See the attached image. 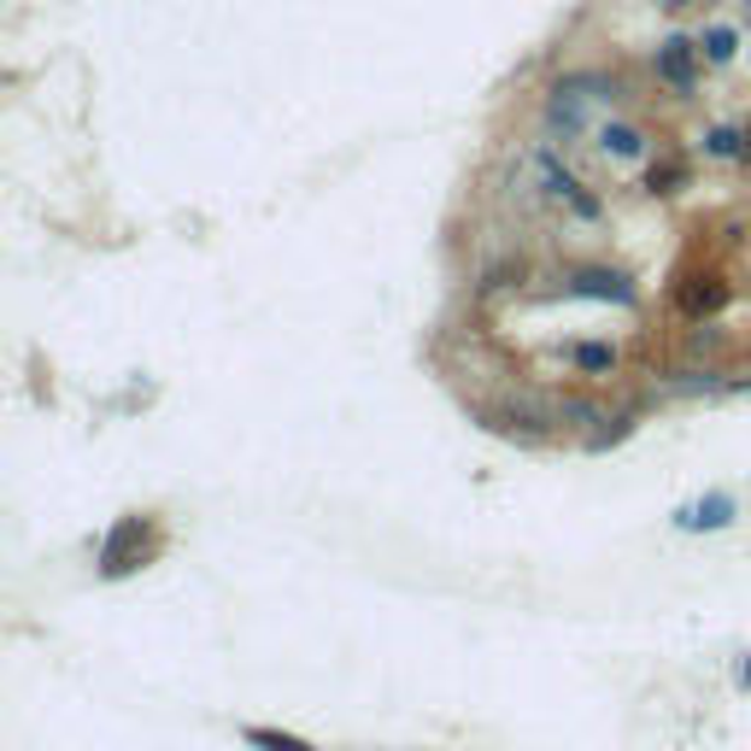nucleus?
<instances>
[{
	"label": "nucleus",
	"mask_w": 751,
	"mask_h": 751,
	"mask_svg": "<svg viewBox=\"0 0 751 751\" xmlns=\"http://www.w3.org/2000/svg\"><path fill=\"white\" fill-rule=\"evenodd\" d=\"M153 558V517H142V511H130V517H117L107 528V540H100V575L107 582H124L130 570H142V563Z\"/></svg>",
	"instance_id": "nucleus-1"
},
{
	"label": "nucleus",
	"mask_w": 751,
	"mask_h": 751,
	"mask_svg": "<svg viewBox=\"0 0 751 751\" xmlns=\"http://www.w3.org/2000/svg\"><path fill=\"white\" fill-rule=\"evenodd\" d=\"M570 294H582V300H610V305H635V282H628V270L582 265V270H570Z\"/></svg>",
	"instance_id": "nucleus-2"
},
{
	"label": "nucleus",
	"mask_w": 751,
	"mask_h": 751,
	"mask_svg": "<svg viewBox=\"0 0 751 751\" xmlns=\"http://www.w3.org/2000/svg\"><path fill=\"white\" fill-rule=\"evenodd\" d=\"M552 423H563L558 405H546V400H535V394H511V400H505V423H500V429L528 435V440H546V435H552Z\"/></svg>",
	"instance_id": "nucleus-3"
},
{
	"label": "nucleus",
	"mask_w": 751,
	"mask_h": 751,
	"mask_svg": "<svg viewBox=\"0 0 751 751\" xmlns=\"http://www.w3.org/2000/svg\"><path fill=\"white\" fill-rule=\"evenodd\" d=\"M733 517H740V505H733L728 493H705V500H693V505H681V511H675V528L698 535V528H728Z\"/></svg>",
	"instance_id": "nucleus-4"
},
{
	"label": "nucleus",
	"mask_w": 751,
	"mask_h": 751,
	"mask_svg": "<svg viewBox=\"0 0 751 751\" xmlns=\"http://www.w3.org/2000/svg\"><path fill=\"white\" fill-rule=\"evenodd\" d=\"M535 182H540L546 200H563V206H575V200H582V182L570 177V165H558L552 147H535Z\"/></svg>",
	"instance_id": "nucleus-5"
},
{
	"label": "nucleus",
	"mask_w": 751,
	"mask_h": 751,
	"mask_svg": "<svg viewBox=\"0 0 751 751\" xmlns=\"http://www.w3.org/2000/svg\"><path fill=\"white\" fill-rule=\"evenodd\" d=\"M658 77L670 82V89H693V42L687 36H670L658 47Z\"/></svg>",
	"instance_id": "nucleus-6"
},
{
	"label": "nucleus",
	"mask_w": 751,
	"mask_h": 751,
	"mask_svg": "<svg viewBox=\"0 0 751 751\" xmlns=\"http://www.w3.org/2000/svg\"><path fill=\"white\" fill-rule=\"evenodd\" d=\"M599 153L605 159H646V135L628 117H610V124H599Z\"/></svg>",
	"instance_id": "nucleus-7"
},
{
	"label": "nucleus",
	"mask_w": 751,
	"mask_h": 751,
	"mask_svg": "<svg viewBox=\"0 0 751 751\" xmlns=\"http://www.w3.org/2000/svg\"><path fill=\"white\" fill-rule=\"evenodd\" d=\"M242 740L253 746V751H317L312 740H300V733H282V728H242Z\"/></svg>",
	"instance_id": "nucleus-8"
},
{
	"label": "nucleus",
	"mask_w": 751,
	"mask_h": 751,
	"mask_svg": "<svg viewBox=\"0 0 751 751\" xmlns=\"http://www.w3.org/2000/svg\"><path fill=\"white\" fill-rule=\"evenodd\" d=\"M570 358H575V370H582V375H610V370H617V347H610V340H582Z\"/></svg>",
	"instance_id": "nucleus-9"
},
{
	"label": "nucleus",
	"mask_w": 751,
	"mask_h": 751,
	"mask_svg": "<svg viewBox=\"0 0 751 751\" xmlns=\"http://www.w3.org/2000/svg\"><path fill=\"white\" fill-rule=\"evenodd\" d=\"M722 300H728V288L716 282V277H705V282H693L687 294H681V305H687L693 317H705V312H716V305H722Z\"/></svg>",
	"instance_id": "nucleus-10"
},
{
	"label": "nucleus",
	"mask_w": 751,
	"mask_h": 751,
	"mask_svg": "<svg viewBox=\"0 0 751 751\" xmlns=\"http://www.w3.org/2000/svg\"><path fill=\"white\" fill-rule=\"evenodd\" d=\"M705 153H710V159H740V153H746V135L728 130V124H716V130L705 135Z\"/></svg>",
	"instance_id": "nucleus-11"
},
{
	"label": "nucleus",
	"mask_w": 751,
	"mask_h": 751,
	"mask_svg": "<svg viewBox=\"0 0 751 751\" xmlns=\"http://www.w3.org/2000/svg\"><path fill=\"white\" fill-rule=\"evenodd\" d=\"M681 182H687V165H681V159H663V165H652V177H646L652 194H675Z\"/></svg>",
	"instance_id": "nucleus-12"
},
{
	"label": "nucleus",
	"mask_w": 751,
	"mask_h": 751,
	"mask_svg": "<svg viewBox=\"0 0 751 751\" xmlns=\"http://www.w3.org/2000/svg\"><path fill=\"white\" fill-rule=\"evenodd\" d=\"M558 412H563V423H575V429H593V423H605V412H599L593 400H582V394H570V400L558 405Z\"/></svg>",
	"instance_id": "nucleus-13"
},
{
	"label": "nucleus",
	"mask_w": 751,
	"mask_h": 751,
	"mask_svg": "<svg viewBox=\"0 0 751 751\" xmlns=\"http://www.w3.org/2000/svg\"><path fill=\"white\" fill-rule=\"evenodd\" d=\"M698 47H705L710 65H728V59H733V30L716 24V30H705V42H698Z\"/></svg>",
	"instance_id": "nucleus-14"
},
{
	"label": "nucleus",
	"mask_w": 751,
	"mask_h": 751,
	"mask_svg": "<svg viewBox=\"0 0 751 751\" xmlns=\"http://www.w3.org/2000/svg\"><path fill=\"white\" fill-rule=\"evenodd\" d=\"M740 687H751V663H740Z\"/></svg>",
	"instance_id": "nucleus-15"
}]
</instances>
